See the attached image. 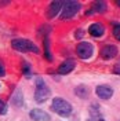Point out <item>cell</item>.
<instances>
[{
	"label": "cell",
	"instance_id": "cell-1",
	"mask_svg": "<svg viewBox=\"0 0 120 121\" xmlns=\"http://www.w3.org/2000/svg\"><path fill=\"white\" fill-rule=\"evenodd\" d=\"M11 47L15 51L19 52H33V54H40L39 47L35 43H32L28 39H14L11 41Z\"/></svg>",
	"mask_w": 120,
	"mask_h": 121
},
{
	"label": "cell",
	"instance_id": "cell-2",
	"mask_svg": "<svg viewBox=\"0 0 120 121\" xmlns=\"http://www.w3.org/2000/svg\"><path fill=\"white\" fill-rule=\"evenodd\" d=\"M51 109L61 117H68L72 114V105L62 98H54L51 102Z\"/></svg>",
	"mask_w": 120,
	"mask_h": 121
},
{
	"label": "cell",
	"instance_id": "cell-3",
	"mask_svg": "<svg viewBox=\"0 0 120 121\" xmlns=\"http://www.w3.org/2000/svg\"><path fill=\"white\" fill-rule=\"evenodd\" d=\"M80 3L79 1H64V7H62V13L60 15L61 21H68L70 18H73L79 10H80Z\"/></svg>",
	"mask_w": 120,
	"mask_h": 121
},
{
	"label": "cell",
	"instance_id": "cell-4",
	"mask_svg": "<svg viewBox=\"0 0 120 121\" xmlns=\"http://www.w3.org/2000/svg\"><path fill=\"white\" fill-rule=\"evenodd\" d=\"M50 95H51L50 88L47 87L44 80L43 78H37L36 80V90H35V100L37 103H43V102H46L50 98Z\"/></svg>",
	"mask_w": 120,
	"mask_h": 121
},
{
	"label": "cell",
	"instance_id": "cell-5",
	"mask_svg": "<svg viewBox=\"0 0 120 121\" xmlns=\"http://www.w3.org/2000/svg\"><path fill=\"white\" fill-rule=\"evenodd\" d=\"M76 54L83 60L90 59L91 56H92V54H94V47L88 41H82V43H79L77 47H76Z\"/></svg>",
	"mask_w": 120,
	"mask_h": 121
},
{
	"label": "cell",
	"instance_id": "cell-6",
	"mask_svg": "<svg viewBox=\"0 0 120 121\" xmlns=\"http://www.w3.org/2000/svg\"><path fill=\"white\" fill-rule=\"evenodd\" d=\"M101 58L105 60H109V59H113L117 54H119V50H117V47L113 44H106L104 45L102 48H101Z\"/></svg>",
	"mask_w": 120,
	"mask_h": 121
},
{
	"label": "cell",
	"instance_id": "cell-7",
	"mask_svg": "<svg viewBox=\"0 0 120 121\" xmlns=\"http://www.w3.org/2000/svg\"><path fill=\"white\" fill-rule=\"evenodd\" d=\"M95 94H97L98 98L106 100V99H111L113 96V88L111 85L102 84V85H98L97 88H95Z\"/></svg>",
	"mask_w": 120,
	"mask_h": 121
},
{
	"label": "cell",
	"instance_id": "cell-8",
	"mask_svg": "<svg viewBox=\"0 0 120 121\" xmlns=\"http://www.w3.org/2000/svg\"><path fill=\"white\" fill-rule=\"evenodd\" d=\"M29 117L35 121H50L51 120L50 114L46 113L44 110H42V109H33V110H30Z\"/></svg>",
	"mask_w": 120,
	"mask_h": 121
},
{
	"label": "cell",
	"instance_id": "cell-9",
	"mask_svg": "<svg viewBox=\"0 0 120 121\" xmlns=\"http://www.w3.org/2000/svg\"><path fill=\"white\" fill-rule=\"evenodd\" d=\"M104 33H105V26L102 23L95 22L88 26V35L92 37H101V36H104Z\"/></svg>",
	"mask_w": 120,
	"mask_h": 121
},
{
	"label": "cell",
	"instance_id": "cell-10",
	"mask_svg": "<svg viewBox=\"0 0 120 121\" xmlns=\"http://www.w3.org/2000/svg\"><path fill=\"white\" fill-rule=\"evenodd\" d=\"M108 10V6H106L105 1H94L92 6L88 11H86V15H91V14H102Z\"/></svg>",
	"mask_w": 120,
	"mask_h": 121
},
{
	"label": "cell",
	"instance_id": "cell-11",
	"mask_svg": "<svg viewBox=\"0 0 120 121\" xmlns=\"http://www.w3.org/2000/svg\"><path fill=\"white\" fill-rule=\"evenodd\" d=\"M62 7H64V1H53L48 7V11H47V17L51 19L54 17H57V14L62 11Z\"/></svg>",
	"mask_w": 120,
	"mask_h": 121
},
{
	"label": "cell",
	"instance_id": "cell-12",
	"mask_svg": "<svg viewBox=\"0 0 120 121\" xmlns=\"http://www.w3.org/2000/svg\"><path fill=\"white\" fill-rule=\"evenodd\" d=\"M75 66H76V65H75V62H73V60L68 59V60H65V62H62V63H61L57 72H58L60 74H68V73H70V72L75 69Z\"/></svg>",
	"mask_w": 120,
	"mask_h": 121
},
{
	"label": "cell",
	"instance_id": "cell-13",
	"mask_svg": "<svg viewBox=\"0 0 120 121\" xmlns=\"http://www.w3.org/2000/svg\"><path fill=\"white\" fill-rule=\"evenodd\" d=\"M73 92H75L76 96H77V98H80V99H86L88 95H90V90H88V87H87V85H84V84L77 85L75 90H73Z\"/></svg>",
	"mask_w": 120,
	"mask_h": 121
},
{
	"label": "cell",
	"instance_id": "cell-14",
	"mask_svg": "<svg viewBox=\"0 0 120 121\" xmlns=\"http://www.w3.org/2000/svg\"><path fill=\"white\" fill-rule=\"evenodd\" d=\"M11 103L15 106V107H21L23 105V98H22V92L19 90L15 91V94L13 95V98H11Z\"/></svg>",
	"mask_w": 120,
	"mask_h": 121
},
{
	"label": "cell",
	"instance_id": "cell-15",
	"mask_svg": "<svg viewBox=\"0 0 120 121\" xmlns=\"http://www.w3.org/2000/svg\"><path fill=\"white\" fill-rule=\"evenodd\" d=\"M44 56L47 60H53V56H51V52H50V40H48V37L46 36L44 37Z\"/></svg>",
	"mask_w": 120,
	"mask_h": 121
},
{
	"label": "cell",
	"instance_id": "cell-16",
	"mask_svg": "<svg viewBox=\"0 0 120 121\" xmlns=\"http://www.w3.org/2000/svg\"><path fill=\"white\" fill-rule=\"evenodd\" d=\"M21 70H22V74L25 77H30L32 76V66H30L28 62H22V66H21Z\"/></svg>",
	"mask_w": 120,
	"mask_h": 121
},
{
	"label": "cell",
	"instance_id": "cell-17",
	"mask_svg": "<svg viewBox=\"0 0 120 121\" xmlns=\"http://www.w3.org/2000/svg\"><path fill=\"white\" fill-rule=\"evenodd\" d=\"M112 33L115 39L120 41V22H112Z\"/></svg>",
	"mask_w": 120,
	"mask_h": 121
},
{
	"label": "cell",
	"instance_id": "cell-18",
	"mask_svg": "<svg viewBox=\"0 0 120 121\" xmlns=\"http://www.w3.org/2000/svg\"><path fill=\"white\" fill-rule=\"evenodd\" d=\"M6 113H7V105H6L4 100L0 99V116H3V114H6Z\"/></svg>",
	"mask_w": 120,
	"mask_h": 121
},
{
	"label": "cell",
	"instance_id": "cell-19",
	"mask_svg": "<svg viewBox=\"0 0 120 121\" xmlns=\"http://www.w3.org/2000/svg\"><path fill=\"white\" fill-rule=\"evenodd\" d=\"M4 74H6V69H4V65L0 62V77H4Z\"/></svg>",
	"mask_w": 120,
	"mask_h": 121
},
{
	"label": "cell",
	"instance_id": "cell-20",
	"mask_svg": "<svg viewBox=\"0 0 120 121\" xmlns=\"http://www.w3.org/2000/svg\"><path fill=\"white\" fill-rule=\"evenodd\" d=\"M113 73H116V74H120V63H116V65L113 66Z\"/></svg>",
	"mask_w": 120,
	"mask_h": 121
},
{
	"label": "cell",
	"instance_id": "cell-21",
	"mask_svg": "<svg viewBox=\"0 0 120 121\" xmlns=\"http://www.w3.org/2000/svg\"><path fill=\"white\" fill-rule=\"evenodd\" d=\"M83 35H84V32H83V30H77V33H76L75 36H76V37H82Z\"/></svg>",
	"mask_w": 120,
	"mask_h": 121
},
{
	"label": "cell",
	"instance_id": "cell-22",
	"mask_svg": "<svg viewBox=\"0 0 120 121\" xmlns=\"http://www.w3.org/2000/svg\"><path fill=\"white\" fill-rule=\"evenodd\" d=\"M116 6H117V7H120V0H119V1H116Z\"/></svg>",
	"mask_w": 120,
	"mask_h": 121
},
{
	"label": "cell",
	"instance_id": "cell-23",
	"mask_svg": "<svg viewBox=\"0 0 120 121\" xmlns=\"http://www.w3.org/2000/svg\"><path fill=\"white\" fill-rule=\"evenodd\" d=\"M98 121H104V118H99V120H98Z\"/></svg>",
	"mask_w": 120,
	"mask_h": 121
}]
</instances>
